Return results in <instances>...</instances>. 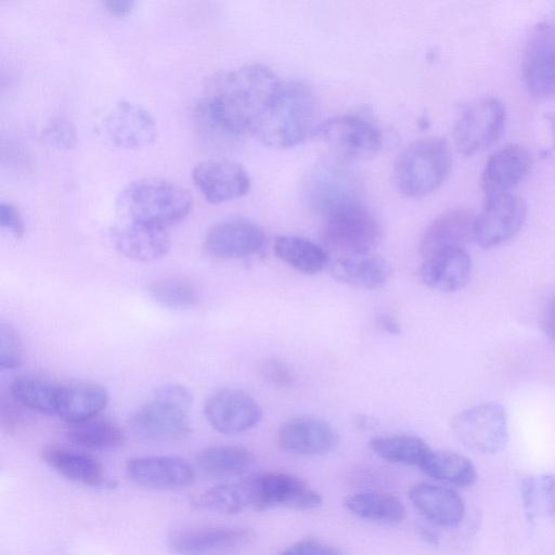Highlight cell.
Returning a JSON list of instances; mask_svg holds the SVG:
<instances>
[{"label": "cell", "mask_w": 555, "mask_h": 555, "mask_svg": "<svg viewBox=\"0 0 555 555\" xmlns=\"http://www.w3.org/2000/svg\"><path fill=\"white\" fill-rule=\"evenodd\" d=\"M283 82L269 67L250 64L212 77L198 114L205 124L229 135L257 134Z\"/></svg>", "instance_id": "1"}, {"label": "cell", "mask_w": 555, "mask_h": 555, "mask_svg": "<svg viewBox=\"0 0 555 555\" xmlns=\"http://www.w3.org/2000/svg\"><path fill=\"white\" fill-rule=\"evenodd\" d=\"M191 194L180 185L155 177L132 181L120 193L118 210L127 220L166 228L192 209Z\"/></svg>", "instance_id": "2"}, {"label": "cell", "mask_w": 555, "mask_h": 555, "mask_svg": "<svg viewBox=\"0 0 555 555\" xmlns=\"http://www.w3.org/2000/svg\"><path fill=\"white\" fill-rule=\"evenodd\" d=\"M315 117L317 101L310 88L300 81L283 82L256 135L269 146L291 147L313 132Z\"/></svg>", "instance_id": "3"}, {"label": "cell", "mask_w": 555, "mask_h": 555, "mask_svg": "<svg viewBox=\"0 0 555 555\" xmlns=\"http://www.w3.org/2000/svg\"><path fill=\"white\" fill-rule=\"evenodd\" d=\"M452 154L446 140L429 137L417 140L400 152L393 168L398 191L408 197L425 196L448 178Z\"/></svg>", "instance_id": "4"}, {"label": "cell", "mask_w": 555, "mask_h": 555, "mask_svg": "<svg viewBox=\"0 0 555 555\" xmlns=\"http://www.w3.org/2000/svg\"><path fill=\"white\" fill-rule=\"evenodd\" d=\"M191 402V393L184 386L163 385L133 413L130 425L137 435L146 439H179L190 429Z\"/></svg>", "instance_id": "5"}, {"label": "cell", "mask_w": 555, "mask_h": 555, "mask_svg": "<svg viewBox=\"0 0 555 555\" xmlns=\"http://www.w3.org/2000/svg\"><path fill=\"white\" fill-rule=\"evenodd\" d=\"M323 216L324 241L336 250L367 254L378 242L379 224L360 198L341 203Z\"/></svg>", "instance_id": "6"}, {"label": "cell", "mask_w": 555, "mask_h": 555, "mask_svg": "<svg viewBox=\"0 0 555 555\" xmlns=\"http://www.w3.org/2000/svg\"><path fill=\"white\" fill-rule=\"evenodd\" d=\"M312 135L340 156L353 160L376 156L384 144L379 128L358 115H341L324 120L315 126Z\"/></svg>", "instance_id": "7"}, {"label": "cell", "mask_w": 555, "mask_h": 555, "mask_svg": "<svg viewBox=\"0 0 555 555\" xmlns=\"http://www.w3.org/2000/svg\"><path fill=\"white\" fill-rule=\"evenodd\" d=\"M506 121L504 103L494 96L478 99L467 105L455 121L453 140L463 155H473L492 145Z\"/></svg>", "instance_id": "8"}, {"label": "cell", "mask_w": 555, "mask_h": 555, "mask_svg": "<svg viewBox=\"0 0 555 555\" xmlns=\"http://www.w3.org/2000/svg\"><path fill=\"white\" fill-rule=\"evenodd\" d=\"M526 216V203L514 193L487 195L475 219L474 240L483 248L498 246L520 230Z\"/></svg>", "instance_id": "9"}, {"label": "cell", "mask_w": 555, "mask_h": 555, "mask_svg": "<svg viewBox=\"0 0 555 555\" xmlns=\"http://www.w3.org/2000/svg\"><path fill=\"white\" fill-rule=\"evenodd\" d=\"M459 440L482 453H495L507 442L505 410L498 403H481L463 411L453 423Z\"/></svg>", "instance_id": "10"}, {"label": "cell", "mask_w": 555, "mask_h": 555, "mask_svg": "<svg viewBox=\"0 0 555 555\" xmlns=\"http://www.w3.org/2000/svg\"><path fill=\"white\" fill-rule=\"evenodd\" d=\"M253 508L264 511L288 507L298 511L318 508L323 499L300 478L287 473L268 472L253 474Z\"/></svg>", "instance_id": "11"}, {"label": "cell", "mask_w": 555, "mask_h": 555, "mask_svg": "<svg viewBox=\"0 0 555 555\" xmlns=\"http://www.w3.org/2000/svg\"><path fill=\"white\" fill-rule=\"evenodd\" d=\"M522 79L535 96L555 93V24L539 23L525 44L521 62Z\"/></svg>", "instance_id": "12"}, {"label": "cell", "mask_w": 555, "mask_h": 555, "mask_svg": "<svg viewBox=\"0 0 555 555\" xmlns=\"http://www.w3.org/2000/svg\"><path fill=\"white\" fill-rule=\"evenodd\" d=\"M255 538L249 528L199 527L175 533L170 546L179 555H235Z\"/></svg>", "instance_id": "13"}, {"label": "cell", "mask_w": 555, "mask_h": 555, "mask_svg": "<svg viewBox=\"0 0 555 555\" xmlns=\"http://www.w3.org/2000/svg\"><path fill=\"white\" fill-rule=\"evenodd\" d=\"M192 176L197 190L212 204L240 198L250 188L247 171L240 164L230 159L202 160L194 167Z\"/></svg>", "instance_id": "14"}, {"label": "cell", "mask_w": 555, "mask_h": 555, "mask_svg": "<svg viewBox=\"0 0 555 555\" xmlns=\"http://www.w3.org/2000/svg\"><path fill=\"white\" fill-rule=\"evenodd\" d=\"M205 415L212 428L222 434H240L255 427L261 420L258 402L240 389H222L205 403Z\"/></svg>", "instance_id": "15"}, {"label": "cell", "mask_w": 555, "mask_h": 555, "mask_svg": "<svg viewBox=\"0 0 555 555\" xmlns=\"http://www.w3.org/2000/svg\"><path fill=\"white\" fill-rule=\"evenodd\" d=\"M264 241V233L256 223L244 219H228L209 228L204 238V248L215 259H241L261 250Z\"/></svg>", "instance_id": "16"}, {"label": "cell", "mask_w": 555, "mask_h": 555, "mask_svg": "<svg viewBox=\"0 0 555 555\" xmlns=\"http://www.w3.org/2000/svg\"><path fill=\"white\" fill-rule=\"evenodd\" d=\"M104 129L111 142L125 150L150 146L157 138L153 116L138 104L121 101L108 113Z\"/></svg>", "instance_id": "17"}, {"label": "cell", "mask_w": 555, "mask_h": 555, "mask_svg": "<svg viewBox=\"0 0 555 555\" xmlns=\"http://www.w3.org/2000/svg\"><path fill=\"white\" fill-rule=\"evenodd\" d=\"M305 198L312 209L324 215L341 203L360 198L359 186L346 169L324 163L310 172L306 181Z\"/></svg>", "instance_id": "18"}, {"label": "cell", "mask_w": 555, "mask_h": 555, "mask_svg": "<svg viewBox=\"0 0 555 555\" xmlns=\"http://www.w3.org/2000/svg\"><path fill=\"white\" fill-rule=\"evenodd\" d=\"M278 442L288 453L317 455L332 451L338 443V436L326 421L301 415L286 421L280 427Z\"/></svg>", "instance_id": "19"}, {"label": "cell", "mask_w": 555, "mask_h": 555, "mask_svg": "<svg viewBox=\"0 0 555 555\" xmlns=\"http://www.w3.org/2000/svg\"><path fill=\"white\" fill-rule=\"evenodd\" d=\"M532 157L519 144H507L495 150L486 160L481 172L485 196L512 192L529 173Z\"/></svg>", "instance_id": "20"}, {"label": "cell", "mask_w": 555, "mask_h": 555, "mask_svg": "<svg viewBox=\"0 0 555 555\" xmlns=\"http://www.w3.org/2000/svg\"><path fill=\"white\" fill-rule=\"evenodd\" d=\"M112 240L120 254L138 262L165 257L171 245L166 228L127 219L113 229Z\"/></svg>", "instance_id": "21"}, {"label": "cell", "mask_w": 555, "mask_h": 555, "mask_svg": "<svg viewBox=\"0 0 555 555\" xmlns=\"http://www.w3.org/2000/svg\"><path fill=\"white\" fill-rule=\"evenodd\" d=\"M128 477L153 489H175L193 483L195 473L188 462L177 456H145L127 462Z\"/></svg>", "instance_id": "22"}, {"label": "cell", "mask_w": 555, "mask_h": 555, "mask_svg": "<svg viewBox=\"0 0 555 555\" xmlns=\"http://www.w3.org/2000/svg\"><path fill=\"white\" fill-rule=\"evenodd\" d=\"M476 216L468 209L454 208L439 215L425 230L420 253L425 258L437 253L463 248V245L474 238Z\"/></svg>", "instance_id": "23"}, {"label": "cell", "mask_w": 555, "mask_h": 555, "mask_svg": "<svg viewBox=\"0 0 555 555\" xmlns=\"http://www.w3.org/2000/svg\"><path fill=\"white\" fill-rule=\"evenodd\" d=\"M409 498L427 519L438 526L456 527L464 518V501L449 487L421 482L411 487Z\"/></svg>", "instance_id": "24"}, {"label": "cell", "mask_w": 555, "mask_h": 555, "mask_svg": "<svg viewBox=\"0 0 555 555\" xmlns=\"http://www.w3.org/2000/svg\"><path fill=\"white\" fill-rule=\"evenodd\" d=\"M472 260L464 248H453L425 258L420 268L422 282L430 288L453 292L469 279Z\"/></svg>", "instance_id": "25"}, {"label": "cell", "mask_w": 555, "mask_h": 555, "mask_svg": "<svg viewBox=\"0 0 555 555\" xmlns=\"http://www.w3.org/2000/svg\"><path fill=\"white\" fill-rule=\"evenodd\" d=\"M108 396L100 385L70 383L59 386L56 414L69 424L96 417L106 406Z\"/></svg>", "instance_id": "26"}, {"label": "cell", "mask_w": 555, "mask_h": 555, "mask_svg": "<svg viewBox=\"0 0 555 555\" xmlns=\"http://www.w3.org/2000/svg\"><path fill=\"white\" fill-rule=\"evenodd\" d=\"M42 460L66 479L88 487L105 483L102 464L90 454L60 446H47L41 450Z\"/></svg>", "instance_id": "27"}, {"label": "cell", "mask_w": 555, "mask_h": 555, "mask_svg": "<svg viewBox=\"0 0 555 555\" xmlns=\"http://www.w3.org/2000/svg\"><path fill=\"white\" fill-rule=\"evenodd\" d=\"M390 273V264L383 257L369 253L348 255L332 267V274L337 281L363 289L384 286Z\"/></svg>", "instance_id": "28"}, {"label": "cell", "mask_w": 555, "mask_h": 555, "mask_svg": "<svg viewBox=\"0 0 555 555\" xmlns=\"http://www.w3.org/2000/svg\"><path fill=\"white\" fill-rule=\"evenodd\" d=\"M254 490L251 475L237 481L216 485L196 494L192 504L201 509L233 515L253 507Z\"/></svg>", "instance_id": "29"}, {"label": "cell", "mask_w": 555, "mask_h": 555, "mask_svg": "<svg viewBox=\"0 0 555 555\" xmlns=\"http://www.w3.org/2000/svg\"><path fill=\"white\" fill-rule=\"evenodd\" d=\"M420 468L433 479L450 486L468 487L477 479L473 463L452 451L430 449Z\"/></svg>", "instance_id": "30"}, {"label": "cell", "mask_w": 555, "mask_h": 555, "mask_svg": "<svg viewBox=\"0 0 555 555\" xmlns=\"http://www.w3.org/2000/svg\"><path fill=\"white\" fill-rule=\"evenodd\" d=\"M344 505L357 517L376 522H399L406 515L401 501L386 492L362 491L352 493L345 498Z\"/></svg>", "instance_id": "31"}, {"label": "cell", "mask_w": 555, "mask_h": 555, "mask_svg": "<svg viewBox=\"0 0 555 555\" xmlns=\"http://www.w3.org/2000/svg\"><path fill=\"white\" fill-rule=\"evenodd\" d=\"M274 253L281 260L306 274L322 271L328 260L320 245L294 235L279 236L274 243Z\"/></svg>", "instance_id": "32"}, {"label": "cell", "mask_w": 555, "mask_h": 555, "mask_svg": "<svg viewBox=\"0 0 555 555\" xmlns=\"http://www.w3.org/2000/svg\"><path fill=\"white\" fill-rule=\"evenodd\" d=\"M371 450L387 462L417 466L429 452V446L420 437L392 435L370 441Z\"/></svg>", "instance_id": "33"}, {"label": "cell", "mask_w": 555, "mask_h": 555, "mask_svg": "<svg viewBox=\"0 0 555 555\" xmlns=\"http://www.w3.org/2000/svg\"><path fill=\"white\" fill-rule=\"evenodd\" d=\"M197 465L210 476L228 477L242 474L254 462L246 449L230 446H215L202 450L196 456Z\"/></svg>", "instance_id": "34"}, {"label": "cell", "mask_w": 555, "mask_h": 555, "mask_svg": "<svg viewBox=\"0 0 555 555\" xmlns=\"http://www.w3.org/2000/svg\"><path fill=\"white\" fill-rule=\"evenodd\" d=\"M67 437L75 444L88 449H115L125 442V434L118 425L98 417L69 424Z\"/></svg>", "instance_id": "35"}, {"label": "cell", "mask_w": 555, "mask_h": 555, "mask_svg": "<svg viewBox=\"0 0 555 555\" xmlns=\"http://www.w3.org/2000/svg\"><path fill=\"white\" fill-rule=\"evenodd\" d=\"M59 386L39 377L20 376L13 380L11 393L17 403L29 410L54 414Z\"/></svg>", "instance_id": "36"}, {"label": "cell", "mask_w": 555, "mask_h": 555, "mask_svg": "<svg viewBox=\"0 0 555 555\" xmlns=\"http://www.w3.org/2000/svg\"><path fill=\"white\" fill-rule=\"evenodd\" d=\"M152 298L171 310H189L197 306V287L189 279L179 275L162 276L150 286Z\"/></svg>", "instance_id": "37"}, {"label": "cell", "mask_w": 555, "mask_h": 555, "mask_svg": "<svg viewBox=\"0 0 555 555\" xmlns=\"http://www.w3.org/2000/svg\"><path fill=\"white\" fill-rule=\"evenodd\" d=\"M42 134L51 146L61 151L72 150L77 142L75 126L63 116L52 118L44 127Z\"/></svg>", "instance_id": "38"}, {"label": "cell", "mask_w": 555, "mask_h": 555, "mask_svg": "<svg viewBox=\"0 0 555 555\" xmlns=\"http://www.w3.org/2000/svg\"><path fill=\"white\" fill-rule=\"evenodd\" d=\"M0 367L12 370L22 362V344L16 332L9 325L2 324L0 328Z\"/></svg>", "instance_id": "39"}, {"label": "cell", "mask_w": 555, "mask_h": 555, "mask_svg": "<svg viewBox=\"0 0 555 555\" xmlns=\"http://www.w3.org/2000/svg\"><path fill=\"white\" fill-rule=\"evenodd\" d=\"M262 377L278 387H288L293 384V373L289 366L276 358L267 359L260 366Z\"/></svg>", "instance_id": "40"}, {"label": "cell", "mask_w": 555, "mask_h": 555, "mask_svg": "<svg viewBox=\"0 0 555 555\" xmlns=\"http://www.w3.org/2000/svg\"><path fill=\"white\" fill-rule=\"evenodd\" d=\"M280 555H344L337 547L319 540L308 539L288 546Z\"/></svg>", "instance_id": "41"}, {"label": "cell", "mask_w": 555, "mask_h": 555, "mask_svg": "<svg viewBox=\"0 0 555 555\" xmlns=\"http://www.w3.org/2000/svg\"><path fill=\"white\" fill-rule=\"evenodd\" d=\"M0 224L2 229H5L15 238L23 237L25 232L24 222L14 205L5 202L0 204Z\"/></svg>", "instance_id": "42"}, {"label": "cell", "mask_w": 555, "mask_h": 555, "mask_svg": "<svg viewBox=\"0 0 555 555\" xmlns=\"http://www.w3.org/2000/svg\"><path fill=\"white\" fill-rule=\"evenodd\" d=\"M2 426L8 433L15 431L22 422L20 413L11 405L2 406L1 412Z\"/></svg>", "instance_id": "43"}, {"label": "cell", "mask_w": 555, "mask_h": 555, "mask_svg": "<svg viewBox=\"0 0 555 555\" xmlns=\"http://www.w3.org/2000/svg\"><path fill=\"white\" fill-rule=\"evenodd\" d=\"M105 9L117 16H126L133 10L134 2L125 0H109L104 1Z\"/></svg>", "instance_id": "44"}, {"label": "cell", "mask_w": 555, "mask_h": 555, "mask_svg": "<svg viewBox=\"0 0 555 555\" xmlns=\"http://www.w3.org/2000/svg\"><path fill=\"white\" fill-rule=\"evenodd\" d=\"M380 326L390 334H399L401 331L398 319L391 313H384L379 318Z\"/></svg>", "instance_id": "45"}, {"label": "cell", "mask_w": 555, "mask_h": 555, "mask_svg": "<svg viewBox=\"0 0 555 555\" xmlns=\"http://www.w3.org/2000/svg\"><path fill=\"white\" fill-rule=\"evenodd\" d=\"M545 332L548 337L555 343V302L551 307L546 320H545Z\"/></svg>", "instance_id": "46"}, {"label": "cell", "mask_w": 555, "mask_h": 555, "mask_svg": "<svg viewBox=\"0 0 555 555\" xmlns=\"http://www.w3.org/2000/svg\"><path fill=\"white\" fill-rule=\"evenodd\" d=\"M554 127H555V117H554Z\"/></svg>", "instance_id": "47"}]
</instances>
